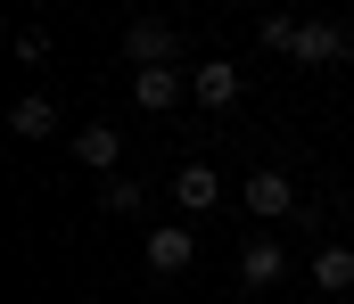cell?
<instances>
[{
    "label": "cell",
    "instance_id": "cell-5",
    "mask_svg": "<svg viewBox=\"0 0 354 304\" xmlns=\"http://www.w3.org/2000/svg\"><path fill=\"white\" fill-rule=\"evenodd\" d=\"M189 99H198V107H214V115H223V107L239 99V66H231V58H206V66L189 74Z\"/></svg>",
    "mask_w": 354,
    "mask_h": 304
},
{
    "label": "cell",
    "instance_id": "cell-2",
    "mask_svg": "<svg viewBox=\"0 0 354 304\" xmlns=\"http://www.w3.org/2000/svg\"><path fill=\"white\" fill-rule=\"evenodd\" d=\"M288 58H297V66H338V58H354V33H346V25H322V17H305Z\"/></svg>",
    "mask_w": 354,
    "mask_h": 304
},
{
    "label": "cell",
    "instance_id": "cell-9",
    "mask_svg": "<svg viewBox=\"0 0 354 304\" xmlns=\"http://www.w3.org/2000/svg\"><path fill=\"white\" fill-rule=\"evenodd\" d=\"M280 272H288L280 239H248V247H239V288H272Z\"/></svg>",
    "mask_w": 354,
    "mask_h": 304
},
{
    "label": "cell",
    "instance_id": "cell-6",
    "mask_svg": "<svg viewBox=\"0 0 354 304\" xmlns=\"http://www.w3.org/2000/svg\"><path fill=\"white\" fill-rule=\"evenodd\" d=\"M174 198H181V214H206V205L223 198V173H214L206 156H189V165L174 173Z\"/></svg>",
    "mask_w": 354,
    "mask_h": 304
},
{
    "label": "cell",
    "instance_id": "cell-1",
    "mask_svg": "<svg viewBox=\"0 0 354 304\" xmlns=\"http://www.w3.org/2000/svg\"><path fill=\"white\" fill-rule=\"evenodd\" d=\"M174 50H181V33L165 25V17H132V25H124V58H132V74H140V66H174Z\"/></svg>",
    "mask_w": 354,
    "mask_h": 304
},
{
    "label": "cell",
    "instance_id": "cell-4",
    "mask_svg": "<svg viewBox=\"0 0 354 304\" xmlns=\"http://www.w3.org/2000/svg\"><path fill=\"white\" fill-rule=\"evenodd\" d=\"M189 255H198L189 222H157V230H149V272H157V280H174V272H189Z\"/></svg>",
    "mask_w": 354,
    "mask_h": 304
},
{
    "label": "cell",
    "instance_id": "cell-7",
    "mask_svg": "<svg viewBox=\"0 0 354 304\" xmlns=\"http://www.w3.org/2000/svg\"><path fill=\"white\" fill-rule=\"evenodd\" d=\"M8 132H17V140H50V132H58V99H50V91H25V99L8 107Z\"/></svg>",
    "mask_w": 354,
    "mask_h": 304
},
{
    "label": "cell",
    "instance_id": "cell-11",
    "mask_svg": "<svg viewBox=\"0 0 354 304\" xmlns=\"http://www.w3.org/2000/svg\"><path fill=\"white\" fill-rule=\"evenodd\" d=\"M313 288H322V296H346L354 288V247H322V255H313Z\"/></svg>",
    "mask_w": 354,
    "mask_h": 304
},
{
    "label": "cell",
    "instance_id": "cell-14",
    "mask_svg": "<svg viewBox=\"0 0 354 304\" xmlns=\"http://www.w3.org/2000/svg\"><path fill=\"white\" fill-rule=\"evenodd\" d=\"M17 58L41 66V58H50V33H41V25H17Z\"/></svg>",
    "mask_w": 354,
    "mask_h": 304
},
{
    "label": "cell",
    "instance_id": "cell-10",
    "mask_svg": "<svg viewBox=\"0 0 354 304\" xmlns=\"http://www.w3.org/2000/svg\"><path fill=\"white\" fill-rule=\"evenodd\" d=\"M132 99L149 107V115H174L181 107V74L174 66H140V74H132Z\"/></svg>",
    "mask_w": 354,
    "mask_h": 304
},
{
    "label": "cell",
    "instance_id": "cell-8",
    "mask_svg": "<svg viewBox=\"0 0 354 304\" xmlns=\"http://www.w3.org/2000/svg\"><path fill=\"white\" fill-rule=\"evenodd\" d=\"M115 156H124V140H115L107 123H83V132H75V165H83V173L107 181V173H115Z\"/></svg>",
    "mask_w": 354,
    "mask_h": 304
},
{
    "label": "cell",
    "instance_id": "cell-12",
    "mask_svg": "<svg viewBox=\"0 0 354 304\" xmlns=\"http://www.w3.org/2000/svg\"><path fill=\"white\" fill-rule=\"evenodd\" d=\"M99 214H140V181L132 173H107L99 181Z\"/></svg>",
    "mask_w": 354,
    "mask_h": 304
},
{
    "label": "cell",
    "instance_id": "cell-13",
    "mask_svg": "<svg viewBox=\"0 0 354 304\" xmlns=\"http://www.w3.org/2000/svg\"><path fill=\"white\" fill-rule=\"evenodd\" d=\"M297 25H305V17H264L256 33H264V50H297Z\"/></svg>",
    "mask_w": 354,
    "mask_h": 304
},
{
    "label": "cell",
    "instance_id": "cell-3",
    "mask_svg": "<svg viewBox=\"0 0 354 304\" xmlns=\"http://www.w3.org/2000/svg\"><path fill=\"white\" fill-rule=\"evenodd\" d=\"M239 198H248V214H256V222H288V214H297V181H288V173H248V190H239Z\"/></svg>",
    "mask_w": 354,
    "mask_h": 304
}]
</instances>
